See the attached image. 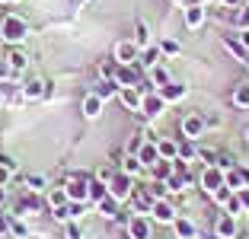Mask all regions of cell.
Here are the masks:
<instances>
[{"label": "cell", "mask_w": 249, "mask_h": 239, "mask_svg": "<svg viewBox=\"0 0 249 239\" xmlns=\"http://www.w3.org/2000/svg\"><path fill=\"white\" fill-rule=\"evenodd\" d=\"M0 35L7 38V42L19 45L22 38L29 35V26H26V19H19V16H3V22H0Z\"/></svg>", "instance_id": "obj_1"}, {"label": "cell", "mask_w": 249, "mask_h": 239, "mask_svg": "<svg viewBox=\"0 0 249 239\" xmlns=\"http://www.w3.org/2000/svg\"><path fill=\"white\" fill-rule=\"evenodd\" d=\"M109 195L115 198V201H124V198L134 195V179L128 172H115L109 179Z\"/></svg>", "instance_id": "obj_2"}, {"label": "cell", "mask_w": 249, "mask_h": 239, "mask_svg": "<svg viewBox=\"0 0 249 239\" xmlns=\"http://www.w3.org/2000/svg\"><path fill=\"white\" fill-rule=\"evenodd\" d=\"M67 201H83V204H87L89 201V179H87V175H71V182H67Z\"/></svg>", "instance_id": "obj_3"}, {"label": "cell", "mask_w": 249, "mask_h": 239, "mask_svg": "<svg viewBox=\"0 0 249 239\" xmlns=\"http://www.w3.org/2000/svg\"><path fill=\"white\" fill-rule=\"evenodd\" d=\"M201 185H205L208 195H214L217 188H224V185H227V172H224V169H217V166H208L205 172H201Z\"/></svg>", "instance_id": "obj_4"}, {"label": "cell", "mask_w": 249, "mask_h": 239, "mask_svg": "<svg viewBox=\"0 0 249 239\" xmlns=\"http://www.w3.org/2000/svg\"><path fill=\"white\" fill-rule=\"evenodd\" d=\"M205 118L201 115H185L182 118V137H189V140H198L201 134H205Z\"/></svg>", "instance_id": "obj_5"}, {"label": "cell", "mask_w": 249, "mask_h": 239, "mask_svg": "<svg viewBox=\"0 0 249 239\" xmlns=\"http://www.w3.org/2000/svg\"><path fill=\"white\" fill-rule=\"evenodd\" d=\"M227 188L230 191L249 188V166H240V163H236V166L230 169V172H227Z\"/></svg>", "instance_id": "obj_6"}, {"label": "cell", "mask_w": 249, "mask_h": 239, "mask_svg": "<svg viewBox=\"0 0 249 239\" xmlns=\"http://www.w3.org/2000/svg\"><path fill=\"white\" fill-rule=\"evenodd\" d=\"M163 109H166V102H163L160 93H144V99H141V112H144L147 118H157Z\"/></svg>", "instance_id": "obj_7"}, {"label": "cell", "mask_w": 249, "mask_h": 239, "mask_svg": "<svg viewBox=\"0 0 249 239\" xmlns=\"http://www.w3.org/2000/svg\"><path fill=\"white\" fill-rule=\"evenodd\" d=\"M118 99L124 102V109L138 112L141 109V99H144V89H141V86H118Z\"/></svg>", "instance_id": "obj_8"}, {"label": "cell", "mask_w": 249, "mask_h": 239, "mask_svg": "<svg viewBox=\"0 0 249 239\" xmlns=\"http://www.w3.org/2000/svg\"><path fill=\"white\" fill-rule=\"evenodd\" d=\"M128 236H131V239H150V223H147L144 214L128 217Z\"/></svg>", "instance_id": "obj_9"}, {"label": "cell", "mask_w": 249, "mask_h": 239, "mask_svg": "<svg viewBox=\"0 0 249 239\" xmlns=\"http://www.w3.org/2000/svg\"><path fill=\"white\" fill-rule=\"evenodd\" d=\"M138 58H141V48L134 42H118L115 45V61L118 64H134Z\"/></svg>", "instance_id": "obj_10"}, {"label": "cell", "mask_w": 249, "mask_h": 239, "mask_svg": "<svg viewBox=\"0 0 249 239\" xmlns=\"http://www.w3.org/2000/svg\"><path fill=\"white\" fill-rule=\"evenodd\" d=\"M214 236H220V239H236V220L230 217V214H220V217L214 220Z\"/></svg>", "instance_id": "obj_11"}, {"label": "cell", "mask_w": 249, "mask_h": 239, "mask_svg": "<svg viewBox=\"0 0 249 239\" xmlns=\"http://www.w3.org/2000/svg\"><path fill=\"white\" fill-rule=\"evenodd\" d=\"M150 214H154V220H160V223H173V220H176V207H173L169 201H163V198H157V201H154Z\"/></svg>", "instance_id": "obj_12"}, {"label": "cell", "mask_w": 249, "mask_h": 239, "mask_svg": "<svg viewBox=\"0 0 249 239\" xmlns=\"http://www.w3.org/2000/svg\"><path fill=\"white\" fill-rule=\"evenodd\" d=\"M115 83H118V86H141V83H138V70H134L131 64H118Z\"/></svg>", "instance_id": "obj_13"}, {"label": "cell", "mask_w": 249, "mask_h": 239, "mask_svg": "<svg viewBox=\"0 0 249 239\" xmlns=\"http://www.w3.org/2000/svg\"><path fill=\"white\" fill-rule=\"evenodd\" d=\"M201 22H205V7H201V3H189V7H185V26H189V29H198Z\"/></svg>", "instance_id": "obj_14"}, {"label": "cell", "mask_w": 249, "mask_h": 239, "mask_svg": "<svg viewBox=\"0 0 249 239\" xmlns=\"http://www.w3.org/2000/svg\"><path fill=\"white\" fill-rule=\"evenodd\" d=\"M157 153H160V159H169V163H173V159L179 156V144L169 140V137H163V140H157Z\"/></svg>", "instance_id": "obj_15"}, {"label": "cell", "mask_w": 249, "mask_h": 239, "mask_svg": "<svg viewBox=\"0 0 249 239\" xmlns=\"http://www.w3.org/2000/svg\"><path fill=\"white\" fill-rule=\"evenodd\" d=\"M173 226H176V236L179 239H195L198 236L195 223H192V220H185V217H176V220H173Z\"/></svg>", "instance_id": "obj_16"}, {"label": "cell", "mask_w": 249, "mask_h": 239, "mask_svg": "<svg viewBox=\"0 0 249 239\" xmlns=\"http://www.w3.org/2000/svg\"><path fill=\"white\" fill-rule=\"evenodd\" d=\"M224 48H227L236 61H246V58H249V48L240 42V38H230V35H227V38H224Z\"/></svg>", "instance_id": "obj_17"}, {"label": "cell", "mask_w": 249, "mask_h": 239, "mask_svg": "<svg viewBox=\"0 0 249 239\" xmlns=\"http://www.w3.org/2000/svg\"><path fill=\"white\" fill-rule=\"evenodd\" d=\"M157 93L163 96V102H176V99L185 96V86H182V83H166V86H160Z\"/></svg>", "instance_id": "obj_18"}, {"label": "cell", "mask_w": 249, "mask_h": 239, "mask_svg": "<svg viewBox=\"0 0 249 239\" xmlns=\"http://www.w3.org/2000/svg\"><path fill=\"white\" fill-rule=\"evenodd\" d=\"M99 204V214H103V217H109V220H118V214H122V210H118V201L112 195H106L103 201H96Z\"/></svg>", "instance_id": "obj_19"}, {"label": "cell", "mask_w": 249, "mask_h": 239, "mask_svg": "<svg viewBox=\"0 0 249 239\" xmlns=\"http://www.w3.org/2000/svg\"><path fill=\"white\" fill-rule=\"evenodd\" d=\"M99 112H103V99L96 93H89L87 99H83V115L87 118H99Z\"/></svg>", "instance_id": "obj_20"}, {"label": "cell", "mask_w": 249, "mask_h": 239, "mask_svg": "<svg viewBox=\"0 0 249 239\" xmlns=\"http://www.w3.org/2000/svg\"><path fill=\"white\" fill-rule=\"evenodd\" d=\"M134 210L138 214H150V207H154V195L150 191H134Z\"/></svg>", "instance_id": "obj_21"}, {"label": "cell", "mask_w": 249, "mask_h": 239, "mask_svg": "<svg viewBox=\"0 0 249 239\" xmlns=\"http://www.w3.org/2000/svg\"><path fill=\"white\" fill-rule=\"evenodd\" d=\"M138 159L144 163V166H154L157 159H160V153H157V144H141V150H138Z\"/></svg>", "instance_id": "obj_22"}, {"label": "cell", "mask_w": 249, "mask_h": 239, "mask_svg": "<svg viewBox=\"0 0 249 239\" xmlns=\"http://www.w3.org/2000/svg\"><path fill=\"white\" fill-rule=\"evenodd\" d=\"M147 73H150V83H154L157 89H160V86H166V83H169V70H166L163 64H154V67H150Z\"/></svg>", "instance_id": "obj_23"}, {"label": "cell", "mask_w": 249, "mask_h": 239, "mask_svg": "<svg viewBox=\"0 0 249 239\" xmlns=\"http://www.w3.org/2000/svg\"><path fill=\"white\" fill-rule=\"evenodd\" d=\"M45 96V83L42 80H29L26 86H22V99H42Z\"/></svg>", "instance_id": "obj_24"}, {"label": "cell", "mask_w": 249, "mask_h": 239, "mask_svg": "<svg viewBox=\"0 0 249 239\" xmlns=\"http://www.w3.org/2000/svg\"><path fill=\"white\" fill-rule=\"evenodd\" d=\"M7 64H10V70H13V73H19V70H26L29 58H26V54L16 48V51H10V54H7Z\"/></svg>", "instance_id": "obj_25"}, {"label": "cell", "mask_w": 249, "mask_h": 239, "mask_svg": "<svg viewBox=\"0 0 249 239\" xmlns=\"http://www.w3.org/2000/svg\"><path fill=\"white\" fill-rule=\"evenodd\" d=\"M93 93L106 102V99H112V96L118 93V83H115V80H103V83H96V89H93Z\"/></svg>", "instance_id": "obj_26"}, {"label": "cell", "mask_w": 249, "mask_h": 239, "mask_svg": "<svg viewBox=\"0 0 249 239\" xmlns=\"http://www.w3.org/2000/svg\"><path fill=\"white\" fill-rule=\"evenodd\" d=\"M106 195H109V185L99 179H89V201H103Z\"/></svg>", "instance_id": "obj_27"}, {"label": "cell", "mask_w": 249, "mask_h": 239, "mask_svg": "<svg viewBox=\"0 0 249 239\" xmlns=\"http://www.w3.org/2000/svg\"><path fill=\"white\" fill-rule=\"evenodd\" d=\"M154 64H160V48H150V45H147L144 54H141V67H144V70H150Z\"/></svg>", "instance_id": "obj_28"}, {"label": "cell", "mask_w": 249, "mask_h": 239, "mask_svg": "<svg viewBox=\"0 0 249 239\" xmlns=\"http://www.w3.org/2000/svg\"><path fill=\"white\" fill-rule=\"evenodd\" d=\"M233 105L236 109H249V83H240L233 89Z\"/></svg>", "instance_id": "obj_29"}, {"label": "cell", "mask_w": 249, "mask_h": 239, "mask_svg": "<svg viewBox=\"0 0 249 239\" xmlns=\"http://www.w3.org/2000/svg\"><path fill=\"white\" fill-rule=\"evenodd\" d=\"M141 169H144V163H141V159H138V153H128V159H124V163H122V172H128V175H131V179H134V175H138Z\"/></svg>", "instance_id": "obj_30"}, {"label": "cell", "mask_w": 249, "mask_h": 239, "mask_svg": "<svg viewBox=\"0 0 249 239\" xmlns=\"http://www.w3.org/2000/svg\"><path fill=\"white\" fill-rule=\"evenodd\" d=\"M134 45H138V48H147V45H150V29H147V22H138V26H134Z\"/></svg>", "instance_id": "obj_31"}, {"label": "cell", "mask_w": 249, "mask_h": 239, "mask_svg": "<svg viewBox=\"0 0 249 239\" xmlns=\"http://www.w3.org/2000/svg\"><path fill=\"white\" fill-rule=\"evenodd\" d=\"M115 70H118V61H103L99 64V77L103 80H115Z\"/></svg>", "instance_id": "obj_32"}, {"label": "cell", "mask_w": 249, "mask_h": 239, "mask_svg": "<svg viewBox=\"0 0 249 239\" xmlns=\"http://www.w3.org/2000/svg\"><path fill=\"white\" fill-rule=\"evenodd\" d=\"M224 207H227V214H230V217H236V214H243V201H240V195L233 191V195L227 198V204H224Z\"/></svg>", "instance_id": "obj_33"}, {"label": "cell", "mask_w": 249, "mask_h": 239, "mask_svg": "<svg viewBox=\"0 0 249 239\" xmlns=\"http://www.w3.org/2000/svg\"><path fill=\"white\" fill-rule=\"evenodd\" d=\"M179 51H182V48H179L176 38H163V42H160V54H169V58H173V54H179Z\"/></svg>", "instance_id": "obj_34"}, {"label": "cell", "mask_w": 249, "mask_h": 239, "mask_svg": "<svg viewBox=\"0 0 249 239\" xmlns=\"http://www.w3.org/2000/svg\"><path fill=\"white\" fill-rule=\"evenodd\" d=\"M48 204H52V207H64V204H67V191L64 188H54L52 195H48Z\"/></svg>", "instance_id": "obj_35"}, {"label": "cell", "mask_w": 249, "mask_h": 239, "mask_svg": "<svg viewBox=\"0 0 249 239\" xmlns=\"http://www.w3.org/2000/svg\"><path fill=\"white\" fill-rule=\"evenodd\" d=\"M217 169H224V172H230V169L236 166V159L230 156V153H217V163H214Z\"/></svg>", "instance_id": "obj_36"}, {"label": "cell", "mask_w": 249, "mask_h": 239, "mask_svg": "<svg viewBox=\"0 0 249 239\" xmlns=\"http://www.w3.org/2000/svg\"><path fill=\"white\" fill-rule=\"evenodd\" d=\"M64 236H67V239H83V226H80V223H73V220H67Z\"/></svg>", "instance_id": "obj_37"}, {"label": "cell", "mask_w": 249, "mask_h": 239, "mask_svg": "<svg viewBox=\"0 0 249 239\" xmlns=\"http://www.w3.org/2000/svg\"><path fill=\"white\" fill-rule=\"evenodd\" d=\"M236 26H240V29H249V3H243V10L236 13Z\"/></svg>", "instance_id": "obj_38"}, {"label": "cell", "mask_w": 249, "mask_h": 239, "mask_svg": "<svg viewBox=\"0 0 249 239\" xmlns=\"http://www.w3.org/2000/svg\"><path fill=\"white\" fill-rule=\"evenodd\" d=\"M42 185H45L42 175H29V179H26V188L29 191H42Z\"/></svg>", "instance_id": "obj_39"}, {"label": "cell", "mask_w": 249, "mask_h": 239, "mask_svg": "<svg viewBox=\"0 0 249 239\" xmlns=\"http://www.w3.org/2000/svg\"><path fill=\"white\" fill-rule=\"evenodd\" d=\"M10 233H13L16 239H26V236H29V230H26V226H22L19 220H13V223H10Z\"/></svg>", "instance_id": "obj_40"}, {"label": "cell", "mask_w": 249, "mask_h": 239, "mask_svg": "<svg viewBox=\"0 0 249 239\" xmlns=\"http://www.w3.org/2000/svg\"><path fill=\"white\" fill-rule=\"evenodd\" d=\"M10 175H13V172H10V169L3 166V163H0V188H3V185L10 182Z\"/></svg>", "instance_id": "obj_41"}, {"label": "cell", "mask_w": 249, "mask_h": 239, "mask_svg": "<svg viewBox=\"0 0 249 239\" xmlns=\"http://www.w3.org/2000/svg\"><path fill=\"white\" fill-rule=\"evenodd\" d=\"M236 195H240V201H243V210H249V188H240Z\"/></svg>", "instance_id": "obj_42"}, {"label": "cell", "mask_w": 249, "mask_h": 239, "mask_svg": "<svg viewBox=\"0 0 249 239\" xmlns=\"http://www.w3.org/2000/svg\"><path fill=\"white\" fill-rule=\"evenodd\" d=\"M0 163H3V166H7L10 172H13V169H16V159H13V156H0Z\"/></svg>", "instance_id": "obj_43"}, {"label": "cell", "mask_w": 249, "mask_h": 239, "mask_svg": "<svg viewBox=\"0 0 249 239\" xmlns=\"http://www.w3.org/2000/svg\"><path fill=\"white\" fill-rule=\"evenodd\" d=\"M7 230H10V220L3 217V214H0V233H7Z\"/></svg>", "instance_id": "obj_44"}, {"label": "cell", "mask_w": 249, "mask_h": 239, "mask_svg": "<svg viewBox=\"0 0 249 239\" xmlns=\"http://www.w3.org/2000/svg\"><path fill=\"white\" fill-rule=\"evenodd\" d=\"M240 42H243V45L249 48V29H243V32H240Z\"/></svg>", "instance_id": "obj_45"}, {"label": "cell", "mask_w": 249, "mask_h": 239, "mask_svg": "<svg viewBox=\"0 0 249 239\" xmlns=\"http://www.w3.org/2000/svg\"><path fill=\"white\" fill-rule=\"evenodd\" d=\"M220 3H224V7H240L243 0H220Z\"/></svg>", "instance_id": "obj_46"}, {"label": "cell", "mask_w": 249, "mask_h": 239, "mask_svg": "<svg viewBox=\"0 0 249 239\" xmlns=\"http://www.w3.org/2000/svg\"><path fill=\"white\" fill-rule=\"evenodd\" d=\"M243 137H246V140H249V124H246V128H243Z\"/></svg>", "instance_id": "obj_47"}, {"label": "cell", "mask_w": 249, "mask_h": 239, "mask_svg": "<svg viewBox=\"0 0 249 239\" xmlns=\"http://www.w3.org/2000/svg\"><path fill=\"white\" fill-rule=\"evenodd\" d=\"M3 201H7V195H3V188H0V204H3Z\"/></svg>", "instance_id": "obj_48"}, {"label": "cell", "mask_w": 249, "mask_h": 239, "mask_svg": "<svg viewBox=\"0 0 249 239\" xmlns=\"http://www.w3.org/2000/svg\"><path fill=\"white\" fill-rule=\"evenodd\" d=\"M0 105H3V93H0Z\"/></svg>", "instance_id": "obj_49"}, {"label": "cell", "mask_w": 249, "mask_h": 239, "mask_svg": "<svg viewBox=\"0 0 249 239\" xmlns=\"http://www.w3.org/2000/svg\"><path fill=\"white\" fill-rule=\"evenodd\" d=\"M243 64H246V67H249V58H246V61H243Z\"/></svg>", "instance_id": "obj_50"}, {"label": "cell", "mask_w": 249, "mask_h": 239, "mask_svg": "<svg viewBox=\"0 0 249 239\" xmlns=\"http://www.w3.org/2000/svg\"><path fill=\"white\" fill-rule=\"evenodd\" d=\"M77 3H87V0H77Z\"/></svg>", "instance_id": "obj_51"}, {"label": "cell", "mask_w": 249, "mask_h": 239, "mask_svg": "<svg viewBox=\"0 0 249 239\" xmlns=\"http://www.w3.org/2000/svg\"><path fill=\"white\" fill-rule=\"evenodd\" d=\"M211 239H220V236H211Z\"/></svg>", "instance_id": "obj_52"}]
</instances>
